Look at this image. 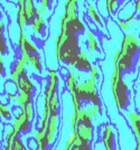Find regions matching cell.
<instances>
[{
  "instance_id": "30bf717a",
  "label": "cell",
  "mask_w": 140,
  "mask_h": 150,
  "mask_svg": "<svg viewBox=\"0 0 140 150\" xmlns=\"http://www.w3.org/2000/svg\"><path fill=\"white\" fill-rule=\"evenodd\" d=\"M27 65H28V61L19 55V56L16 58L13 67H11L10 72H9V80H11L15 84H17V83H18V80H19V76L21 75L23 72L26 71ZM16 86H17V85H16Z\"/></svg>"
},
{
  "instance_id": "44dd1931",
  "label": "cell",
  "mask_w": 140,
  "mask_h": 150,
  "mask_svg": "<svg viewBox=\"0 0 140 150\" xmlns=\"http://www.w3.org/2000/svg\"><path fill=\"white\" fill-rule=\"evenodd\" d=\"M39 7H37V10H36V15H46V13L51 9L52 2L53 0H38Z\"/></svg>"
},
{
  "instance_id": "e0dca14e",
  "label": "cell",
  "mask_w": 140,
  "mask_h": 150,
  "mask_svg": "<svg viewBox=\"0 0 140 150\" xmlns=\"http://www.w3.org/2000/svg\"><path fill=\"white\" fill-rule=\"evenodd\" d=\"M86 11H88V16H89V18L96 25V27L99 26V27H101L103 24H102V20H101V13L98 11V9L95 8V6L93 5V4H91V2H88L86 4Z\"/></svg>"
},
{
  "instance_id": "484cf974",
  "label": "cell",
  "mask_w": 140,
  "mask_h": 150,
  "mask_svg": "<svg viewBox=\"0 0 140 150\" xmlns=\"http://www.w3.org/2000/svg\"><path fill=\"white\" fill-rule=\"evenodd\" d=\"M27 147H28L29 150H37V142H36L35 138L33 137V136L32 138H29L27 140Z\"/></svg>"
},
{
  "instance_id": "ba28073f",
  "label": "cell",
  "mask_w": 140,
  "mask_h": 150,
  "mask_svg": "<svg viewBox=\"0 0 140 150\" xmlns=\"http://www.w3.org/2000/svg\"><path fill=\"white\" fill-rule=\"evenodd\" d=\"M28 28L32 31V35L39 39H45L46 37V28H47V20L44 15H36L30 20Z\"/></svg>"
},
{
  "instance_id": "9c48e42d",
  "label": "cell",
  "mask_w": 140,
  "mask_h": 150,
  "mask_svg": "<svg viewBox=\"0 0 140 150\" xmlns=\"http://www.w3.org/2000/svg\"><path fill=\"white\" fill-rule=\"evenodd\" d=\"M16 85H17L19 92L29 94V95L34 96V92H35V88H36V84H35V81L28 75V73H27L26 71L21 73V75L19 76V80H18V83H17Z\"/></svg>"
},
{
  "instance_id": "8992f818",
  "label": "cell",
  "mask_w": 140,
  "mask_h": 150,
  "mask_svg": "<svg viewBox=\"0 0 140 150\" xmlns=\"http://www.w3.org/2000/svg\"><path fill=\"white\" fill-rule=\"evenodd\" d=\"M17 46H18L19 55L26 58L28 62H29V55L40 52L37 44L34 43L32 39H29V37L26 35L25 29H20V28L18 36H17Z\"/></svg>"
},
{
  "instance_id": "8fae6325",
  "label": "cell",
  "mask_w": 140,
  "mask_h": 150,
  "mask_svg": "<svg viewBox=\"0 0 140 150\" xmlns=\"http://www.w3.org/2000/svg\"><path fill=\"white\" fill-rule=\"evenodd\" d=\"M73 132L76 133V136L84 142H91L93 137V125L92 121L90 122H77L76 128Z\"/></svg>"
},
{
  "instance_id": "83f0119b",
  "label": "cell",
  "mask_w": 140,
  "mask_h": 150,
  "mask_svg": "<svg viewBox=\"0 0 140 150\" xmlns=\"http://www.w3.org/2000/svg\"><path fill=\"white\" fill-rule=\"evenodd\" d=\"M134 6H136V10L140 11V0H134Z\"/></svg>"
},
{
  "instance_id": "5bb4252c",
  "label": "cell",
  "mask_w": 140,
  "mask_h": 150,
  "mask_svg": "<svg viewBox=\"0 0 140 150\" xmlns=\"http://www.w3.org/2000/svg\"><path fill=\"white\" fill-rule=\"evenodd\" d=\"M127 117L129 118L131 128L134 130V137L137 139V146H136V150H140V112H127Z\"/></svg>"
},
{
  "instance_id": "9a60e30c",
  "label": "cell",
  "mask_w": 140,
  "mask_h": 150,
  "mask_svg": "<svg viewBox=\"0 0 140 150\" xmlns=\"http://www.w3.org/2000/svg\"><path fill=\"white\" fill-rule=\"evenodd\" d=\"M8 20L6 17H0V55H6L8 53V42L5 36V29Z\"/></svg>"
},
{
  "instance_id": "4fadbf2b",
  "label": "cell",
  "mask_w": 140,
  "mask_h": 150,
  "mask_svg": "<svg viewBox=\"0 0 140 150\" xmlns=\"http://www.w3.org/2000/svg\"><path fill=\"white\" fill-rule=\"evenodd\" d=\"M72 66L76 69V71H78V72L89 73L91 67H92V64L90 62V58L85 50H81V53L78 54V56H77V58L75 59V62L73 63Z\"/></svg>"
},
{
  "instance_id": "5b68a950",
  "label": "cell",
  "mask_w": 140,
  "mask_h": 150,
  "mask_svg": "<svg viewBox=\"0 0 140 150\" xmlns=\"http://www.w3.org/2000/svg\"><path fill=\"white\" fill-rule=\"evenodd\" d=\"M33 121L29 120L27 117V114L24 110H21L19 106L15 108L13 112V119H11V123L10 125L13 127L16 134H23V133H28L33 129Z\"/></svg>"
},
{
  "instance_id": "7a4b0ae2",
  "label": "cell",
  "mask_w": 140,
  "mask_h": 150,
  "mask_svg": "<svg viewBox=\"0 0 140 150\" xmlns=\"http://www.w3.org/2000/svg\"><path fill=\"white\" fill-rule=\"evenodd\" d=\"M139 48V40L137 38L126 34L121 40V47L115 50L113 55V65L117 66L121 73L134 69V57Z\"/></svg>"
},
{
  "instance_id": "d6986e66",
  "label": "cell",
  "mask_w": 140,
  "mask_h": 150,
  "mask_svg": "<svg viewBox=\"0 0 140 150\" xmlns=\"http://www.w3.org/2000/svg\"><path fill=\"white\" fill-rule=\"evenodd\" d=\"M0 118L6 122L13 119V111H11L10 106L1 101H0Z\"/></svg>"
},
{
  "instance_id": "cb8c5ba5",
  "label": "cell",
  "mask_w": 140,
  "mask_h": 150,
  "mask_svg": "<svg viewBox=\"0 0 140 150\" xmlns=\"http://www.w3.org/2000/svg\"><path fill=\"white\" fill-rule=\"evenodd\" d=\"M89 74H90V77H91L93 81L98 82L99 75H100V67H99L96 64L92 65V67H91V69H90Z\"/></svg>"
},
{
  "instance_id": "4dcf8cb0",
  "label": "cell",
  "mask_w": 140,
  "mask_h": 150,
  "mask_svg": "<svg viewBox=\"0 0 140 150\" xmlns=\"http://www.w3.org/2000/svg\"><path fill=\"white\" fill-rule=\"evenodd\" d=\"M138 25H139V27H140V18H139V20H138Z\"/></svg>"
},
{
  "instance_id": "ac0fdd59",
  "label": "cell",
  "mask_w": 140,
  "mask_h": 150,
  "mask_svg": "<svg viewBox=\"0 0 140 150\" xmlns=\"http://www.w3.org/2000/svg\"><path fill=\"white\" fill-rule=\"evenodd\" d=\"M28 65L33 69V71L36 74H43V65H42V59L39 53H35L29 55V62Z\"/></svg>"
},
{
  "instance_id": "7c38bea8",
  "label": "cell",
  "mask_w": 140,
  "mask_h": 150,
  "mask_svg": "<svg viewBox=\"0 0 140 150\" xmlns=\"http://www.w3.org/2000/svg\"><path fill=\"white\" fill-rule=\"evenodd\" d=\"M102 144L104 147V150H115V132L113 128L110 123H105L102 128L101 131Z\"/></svg>"
},
{
  "instance_id": "277c9868",
  "label": "cell",
  "mask_w": 140,
  "mask_h": 150,
  "mask_svg": "<svg viewBox=\"0 0 140 150\" xmlns=\"http://www.w3.org/2000/svg\"><path fill=\"white\" fill-rule=\"evenodd\" d=\"M98 82L93 81L91 77L86 80H80L77 83V93L81 100L85 103H92L96 105H101V99L96 90Z\"/></svg>"
},
{
  "instance_id": "d4e9b609",
  "label": "cell",
  "mask_w": 140,
  "mask_h": 150,
  "mask_svg": "<svg viewBox=\"0 0 140 150\" xmlns=\"http://www.w3.org/2000/svg\"><path fill=\"white\" fill-rule=\"evenodd\" d=\"M118 26L120 27V29L122 31H127L128 29H129V27H130V23H128V21H126L124 19H122V18H119L118 20Z\"/></svg>"
},
{
  "instance_id": "3957f363",
  "label": "cell",
  "mask_w": 140,
  "mask_h": 150,
  "mask_svg": "<svg viewBox=\"0 0 140 150\" xmlns=\"http://www.w3.org/2000/svg\"><path fill=\"white\" fill-rule=\"evenodd\" d=\"M122 73L119 69L113 65V72L111 74L110 79V90L113 95V99L117 104V108L119 110H123L127 108L128 100V86L127 83L122 80Z\"/></svg>"
},
{
  "instance_id": "6da1fadb",
  "label": "cell",
  "mask_w": 140,
  "mask_h": 150,
  "mask_svg": "<svg viewBox=\"0 0 140 150\" xmlns=\"http://www.w3.org/2000/svg\"><path fill=\"white\" fill-rule=\"evenodd\" d=\"M81 46L78 43V35L58 30L54 39V56L56 61L66 65H73L78 54L81 53Z\"/></svg>"
},
{
  "instance_id": "2e32d148",
  "label": "cell",
  "mask_w": 140,
  "mask_h": 150,
  "mask_svg": "<svg viewBox=\"0 0 140 150\" xmlns=\"http://www.w3.org/2000/svg\"><path fill=\"white\" fill-rule=\"evenodd\" d=\"M85 36H86V47L88 50L91 52L98 53V50H100V44L99 40L96 38L95 34L91 29H86L85 30Z\"/></svg>"
},
{
  "instance_id": "603a6c76",
  "label": "cell",
  "mask_w": 140,
  "mask_h": 150,
  "mask_svg": "<svg viewBox=\"0 0 140 150\" xmlns=\"http://www.w3.org/2000/svg\"><path fill=\"white\" fill-rule=\"evenodd\" d=\"M74 144L76 146L78 150H91V147H90L89 142H84V141H82L77 136H76V138H75Z\"/></svg>"
},
{
  "instance_id": "f1b7e54d",
  "label": "cell",
  "mask_w": 140,
  "mask_h": 150,
  "mask_svg": "<svg viewBox=\"0 0 140 150\" xmlns=\"http://www.w3.org/2000/svg\"><path fill=\"white\" fill-rule=\"evenodd\" d=\"M0 17H6V15L4 13V9H2V6H1V4H0Z\"/></svg>"
},
{
  "instance_id": "ffe728a7",
  "label": "cell",
  "mask_w": 140,
  "mask_h": 150,
  "mask_svg": "<svg viewBox=\"0 0 140 150\" xmlns=\"http://www.w3.org/2000/svg\"><path fill=\"white\" fill-rule=\"evenodd\" d=\"M25 11L27 13V16L30 19H33L35 16H36V4H35V0H26L25 1Z\"/></svg>"
},
{
  "instance_id": "4316f807",
  "label": "cell",
  "mask_w": 140,
  "mask_h": 150,
  "mask_svg": "<svg viewBox=\"0 0 140 150\" xmlns=\"http://www.w3.org/2000/svg\"><path fill=\"white\" fill-rule=\"evenodd\" d=\"M6 73V67H5V61H4V57L2 55H0V79L5 75Z\"/></svg>"
},
{
  "instance_id": "f546056e",
  "label": "cell",
  "mask_w": 140,
  "mask_h": 150,
  "mask_svg": "<svg viewBox=\"0 0 140 150\" xmlns=\"http://www.w3.org/2000/svg\"><path fill=\"white\" fill-rule=\"evenodd\" d=\"M71 150H78V149H77V147L75 146V144H73V147H72V149Z\"/></svg>"
},
{
  "instance_id": "7402d4cb",
  "label": "cell",
  "mask_w": 140,
  "mask_h": 150,
  "mask_svg": "<svg viewBox=\"0 0 140 150\" xmlns=\"http://www.w3.org/2000/svg\"><path fill=\"white\" fill-rule=\"evenodd\" d=\"M104 2H105V8H107L108 13L110 15H115L119 0H104Z\"/></svg>"
},
{
  "instance_id": "52a82bcc",
  "label": "cell",
  "mask_w": 140,
  "mask_h": 150,
  "mask_svg": "<svg viewBox=\"0 0 140 150\" xmlns=\"http://www.w3.org/2000/svg\"><path fill=\"white\" fill-rule=\"evenodd\" d=\"M5 134V144H4V150H29L27 144H24L20 136L16 134L13 127L5 125L4 129Z\"/></svg>"
}]
</instances>
